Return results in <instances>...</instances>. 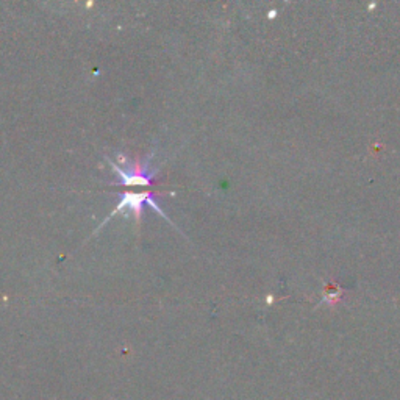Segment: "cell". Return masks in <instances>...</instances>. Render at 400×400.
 I'll use <instances>...</instances> for the list:
<instances>
[{
	"label": "cell",
	"instance_id": "obj_1",
	"mask_svg": "<svg viewBox=\"0 0 400 400\" xmlns=\"http://www.w3.org/2000/svg\"><path fill=\"white\" fill-rule=\"evenodd\" d=\"M144 202H148L149 205H152L153 208H155L159 213V215L168 219V216H166L164 213H163V210L158 206L157 200H153V196L148 194V192H143V194H125V197L121 200V202H119L117 208L111 213V216L108 219H111L113 216L117 215L119 211H124L125 208L133 210V211H135V215L139 217V215H141V205ZM108 219H106V221H108Z\"/></svg>",
	"mask_w": 400,
	"mask_h": 400
},
{
	"label": "cell",
	"instance_id": "obj_2",
	"mask_svg": "<svg viewBox=\"0 0 400 400\" xmlns=\"http://www.w3.org/2000/svg\"><path fill=\"white\" fill-rule=\"evenodd\" d=\"M113 169L116 171L117 177L122 178L121 185H127V186H148L152 183V177H153V172H148L145 171L143 166H138L135 171H122L119 169L116 163H111Z\"/></svg>",
	"mask_w": 400,
	"mask_h": 400
}]
</instances>
